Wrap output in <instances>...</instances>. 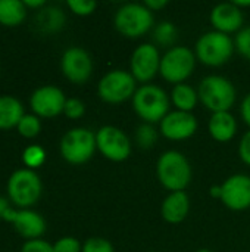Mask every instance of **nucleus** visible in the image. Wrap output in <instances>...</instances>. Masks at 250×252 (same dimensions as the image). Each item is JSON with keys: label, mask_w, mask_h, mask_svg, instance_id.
Instances as JSON below:
<instances>
[{"label": "nucleus", "mask_w": 250, "mask_h": 252, "mask_svg": "<svg viewBox=\"0 0 250 252\" xmlns=\"http://www.w3.org/2000/svg\"><path fill=\"white\" fill-rule=\"evenodd\" d=\"M156 171L161 183L172 192H183L192 179V170L187 158L177 151L162 154L158 161Z\"/></svg>", "instance_id": "obj_1"}, {"label": "nucleus", "mask_w": 250, "mask_h": 252, "mask_svg": "<svg viewBox=\"0 0 250 252\" xmlns=\"http://www.w3.org/2000/svg\"><path fill=\"white\" fill-rule=\"evenodd\" d=\"M199 97L202 103L215 112H228L236 102V89L233 83L220 75H209L199 86Z\"/></svg>", "instance_id": "obj_2"}, {"label": "nucleus", "mask_w": 250, "mask_h": 252, "mask_svg": "<svg viewBox=\"0 0 250 252\" xmlns=\"http://www.w3.org/2000/svg\"><path fill=\"white\" fill-rule=\"evenodd\" d=\"M41 180L34 170L22 168L12 173L7 180L9 199L19 208H28L34 205L41 196Z\"/></svg>", "instance_id": "obj_3"}, {"label": "nucleus", "mask_w": 250, "mask_h": 252, "mask_svg": "<svg viewBox=\"0 0 250 252\" xmlns=\"http://www.w3.org/2000/svg\"><path fill=\"white\" fill-rule=\"evenodd\" d=\"M133 106L139 117L144 121L158 123L168 115L169 100L167 93L161 87L146 84L134 93Z\"/></svg>", "instance_id": "obj_4"}, {"label": "nucleus", "mask_w": 250, "mask_h": 252, "mask_svg": "<svg viewBox=\"0 0 250 252\" xmlns=\"http://www.w3.org/2000/svg\"><path fill=\"white\" fill-rule=\"evenodd\" d=\"M234 50L231 38L220 31H209L203 34L196 43V55L200 62L209 66H220L225 63Z\"/></svg>", "instance_id": "obj_5"}, {"label": "nucleus", "mask_w": 250, "mask_h": 252, "mask_svg": "<svg viewBox=\"0 0 250 252\" xmlns=\"http://www.w3.org/2000/svg\"><path fill=\"white\" fill-rule=\"evenodd\" d=\"M153 25V15L144 4L130 3L122 6L115 15V27L125 37H140Z\"/></svg>", "instance_id": "obj_6"}, {"label": "nucleus", "mask_w": 250, "mask_h": 252, "mask_svg": "<svg viewBox=\"0 0 250 252\" xmlns=\"http://www.w3.org/2000/svg\"><path fill=\"white\" fill-rule=\"evenodd\" d=\"M96 148V136L87 128H72L60 140V154L71 164L87 162Z\"/></svg>", "instance_id": "obj_7"}, {"label": "nucleus", "mask_w": 250, "mask_h": 252, "mask_svg": "<svg viewBox=\"0 0 250 252\" xmlns=\"http://www.w3.org/2000/svg\"><path fill=\"white\" fill-rule=\"evenodd\" d=\"M194 69V55L190 49L184 46L169 49L161 59V75L169 81L181 84L186 78L192 75Z\"/></svg>", "instance_id": "obj_8"}, {"label": "nucleus", "mask_w": 250, "mask_h": 252, "mask_svg": "<svg viewBox=\"0 0 250 252\" xmlns=\"http://www.w3.org/2000/svg\"><path fill=\"white\" fill-rule=\"evenodd\" d=\"M136 78L127 71H111L108 72L97 86L99 96L108 103H119L134 96Z\"/></svg>", "instance_id": "obj_9"}, {"label": "nucleus", "mask_w": 250, "mask_h": 252, "mask_svg": "<svg viewBox=\"0 0 250 252\" xmlns=\"http://www.w3.org/2000/svg\"><path fill=\"white\" fill-rule=\"evenodd\" d=\"M97 149L111 161H124L131 154V145L125 133L113 126L102 127L96 134Z\"/></svg>", "instance_id": "obj_10"}, {"label": "nucleus", "mask_w": 250, "mask_h": 252, "mask_svg": "<svg viewBox=\"0 0 250 252\" xmlns=\"http://www.w3.org/2000/svg\"><path fill=\"white\" fill-rule=\"evenodd\" d=\"M66 99L60 89L55 86H43L37 89L29 99L34 115L41 118H53L63 112Z\"/></svg>", "instance_id": "obj_11"}, {"label": "nucleus", "mask_w": 250, "mask_h": 252, "mask_svg": "<svg viewBox=\"0 0 250 252\" xmlns=\"http://www.w3.org/2000/svg\"><path fill=\"white\" fill-rule=\"evenodd\" d=\"M60 68H62L63 75L69 81L75 84H84L91 75L93 62H91L90 55L84 49L69 47L62 55Z\"/></svg>", "instance_id": "obj_12"}, {"label": "nucleus", "mask_w": 250, "mask_h": 252, "mask_svg": "<svg viewBox=\"0 0 250 252\" xmlns=\"http://www.w3.org/2000/svg\"><path fill=\"white\" fill-rule=\"evenodd\" d=\"M131 72L133 77L139 81H150L161 66V58L158 49L150 44L144 43L139 46L133 56H131Z\"/></svg>", "instance_id": "obj_13"}, {"label": "nucleus", "mask_w": 250, "mask_h": 252, "mask_svg": "<svg viewBox=\"0 0 250 252\" xmlns=\"http://www.w3.org/2000/svg\"><path fill=\"white\" fill-rule=\"evenodd\" d=\"M3 220L13 224L15 230L24 236L25 239H40V236L46 232L44 219L29 210H13L9 208L3 216Z\"/></svg>", "instance_id": "obj_14"}, {"label": "nucleus", "mask_w": 250, "mask_h": 252, "mask_svg": "<svg viewBox=\"0 0 250 252\" xmlns=\"http://www.w3.org/2000/svg\"><path fill=\"white\" fill-rule=\"evenodd\" d=\"M221 201L231 210L242 211L250 207V177L245 174L231 176L221 186Z\"/></svg>", "instance_id": "obj_15"}, {"label": "nucleus", "mask_w": 250, "mask_h": 252, "mask_svg": "<svg viewBox=\"0 0 250 252\" xmlns=\"http://www.w3.org/2000/svg\"><path fill=\"white\" fill-rule=\"evenodd\" d=\"M197 130V121L190 112L175 111L161 121V133L171 140H184Z\"/></svg>", "instance_id": "obj_16"}, {"label": "nucleus", "mask_w": 250, "mask_h": 252, "mask_svg": "<svg viewBox=\"0 0 250 252\" xmlns=\"http://www.w3.org/2000/svg\"><path fill=\"white\" fill-rule=\"evenodd\" d=\"M211 22L220 32H234L242 27L243 15L234 3H221L212 9Z\"/></svg>", "instance_id": "obj_17"}, {"label": "nucleus", "mask_w": 250, "mask_h": 252, "mask_svg": "<svg viewBox=\"0 0 250 252\" xmlns=\"http://www.w3.org/2000/svg\"><path fill=\"white\" fill-rule=\"evenodd\" d=\"M190 208V201L187 193L183 192H172L169 196L165 198L162 204V217L172 224L181 223Z\"/></svg>", "instance_id": "obj_18"}, {"label": "nucleus", "mask_w": 250, "mask_h": 252, "mask_svg": "<svg viewBox=\"0 0 250 252\" xmlns=\"http://www.w3.org/2000/svg\"><path fill=\"white\" fill-rule=\"evenodd\" d=\"M209 133L218 142H228L234 137L237 130L236 118L230 112H215L209 120Z\"/></svg>", "instance_id": "obj_19"}, {"label": "nucleus", "mask_w": 250, "mask_h": 252, "mask_svg": "<svg viewBox=\"0 0 250 252\" xmlns=\"http://www.w3.org/2000/svg\"><path fill=\"white\" fill-rule=\"evenodd\" d=\"M65 21L66 18L62 9L56 6H44L41 10L37 12L34 24L40 32L52 34V32L59 31L65 25Z\"/></svg>", "instance_id": "obj_20"}, {"label": "nucleus", "mask_w": 250, "mask_h": 252, "mask_svg": "<svg viewBox=\"0 0 250 252\" xmlns=\"http://www.w3.org/2000/svg\"><path fill=\"white\" fill-rule=\"evenodd\" d=\"M24 115V106L16 97L0 96V130L18 127Z\"/></svg>", "instance_id": "obj_21"}, {"label": "nucleus", "mask_w": 250, "mask_h": 252, "mask_svg": "<svg viewBox=\"0 0 250 252\" xmlns=\"http://www.w3.org/2000/svg\"><path fill=\"white\" fill-rule=\"evenodd\" d=\"M27 16V7L19 0H0V24L4 27H16Z\"/></svg>", "instance_id": "obj_22"}, {"label": "nucleus", "mask_w": 250, "mask_h": 252, "mask_svg": "<svg viewBox=\"0 0 250 252\" xmlns=\"http://www.w3.org/2000/svg\"><path fill=\"white\" fill-rule=\"evenodd\" d=\"M197 97L199 94L194 92V89L187 84H177L172 90L174 105L178 108V111L183 112H190L192 109H194L197 103Z\"/></svg>", "instance_id": "obj_23"}, {"label": "nucleus", "mask_w": 250, "mask_h": 252, "mask_svg": "<svg viewBox=\"0 0 250 252\" xmlns=\"http://www.w3.org/2000/svg\"><path fill=\"white\" fill-rule=\"evenodd\" d=\"M16 128H18V131H19L21 136H24L27 139H32V137H35L40 133L41 123H40V120H38L37 115L25 114L22 117V120L19 121V124H18Z\"/></svg>", "instance_id": "obj_24"}, {"label": "nucleus", "mask_w": 250, "mask_h": 252, "mask_svg": "<svg viewBox=\"0 0 250 252\" xmlns=\"http://www.w3.org/2000/svg\"><path fill=\"white\" fill-rule=\"evenodd\" d=\"M44 159H46V152L41 146H37V145L28 146L22 154V161L29 170H34L43 165Z\"/></svg>", "instance_id": "obj_25"}, {"label": "nucleus", "mask_w": 250, "mask_h": 252, "mask_svg": "<svg viewBox=\"0 0 250 252\" xmlns=\"http://www.w3.org/2000/svg\"><path fill=\"white\" fill-rule=\"evenodd\" d=\"M153 38L159 44H164V46L172 44L175 41V38H177V28L174 27L172 22H161L155 28Z\"/></svg>", "instance_id": "obj_26"}, {"label": "nucleus", "mask_w": 250, "mask_h": 252, "mask_svg": "<svg viewBox=\"0 0 250 252\" xmlns=\"http://www.w3.org/2000/svg\"><path fill=\"white\" fill-rule=\"evenodd\" d=\"M156 130L150 126V124H143L137 128V133H136V139H137V143L141 146V148H150L156 143Z\"/></svg>", "instance_id": "obj_27"}, {"label": "nucleus", "mask_w": 250, "mask_h": 252, "mask_svg": "<svg viewBox=\"0 0 250 252\" xmlns=\"http://www.w3.org/2000/svg\"><path fill=\"white\" fill-rule=\"evenodd\" d=\"M96 1L93 0H68V7L80 16H87L94 12L96 9Z\"/></svg>", "instance_id": "obj_28"}, {"label": "nucleus", "mask_w": 250, "mask_h": 252, "mask_svg": "<svg viewBox=\"0 0 250 252\" xmlns=\"http://www.w3.org/2000/svg\"><path fill=\"white\" fill-rule=\"evenodd\" d=\"M63 112L68 118L71 120H78L84 115L85 112V106L84 103L80 100V99H66V103H65V108H63Z\"/></svg>", "instance_id": "obj_29"}, {"label": "nucleus", "mask_w": 250, "mask_h": 252, "mask_svg": "<svg viewBox=\"0 0 250 252\" xmlns=\"http://www.w3.org/2000/svg\"><path fill=\"white\" fill-rule=\"evenodd\" d=\"M83 252H113V247L106 239L91 238L83 245Z\"/></svg>", "instance_id": "obj_30"}, {"label": "nucleus", "mask_w": 250, "mask_h": 252, "mask_svg": "<svg viewBox=\"0 0 250 252\" xmlns=\"http://www.w3.org/2000/svg\"><path fill=\"white\" fill-rule=\"evenodd\" d=\"M81 250H83L81 244L75 238H71V236L62 238L53 245L55 252H80Z\"/></svg>", "instance_id": "obj_31"}, {"label": "nucleus", "mask_w": 250, "mask_h": 252, "mask_svg": "<svg viewBox=\"0 0 250 252\" xmlns=\"http://www.w3.org/2000/svg\"><path fill=\"white\" fill-rule=\"evenodd\" d=\"M236 47L245 58L250 61V27L239 31L236 37Z\"/></svg>", "instance_id": "obj_32"}, {"label": "nucleus", "mask_w": 250, "mask_h": 252, "mask_svg": "<svg viewBox=\"0 0 250 252\" xmlns=\"http://www.w3.org/2000/svg\"><path fill=\"white\" fill-rule=\"evenodd\" d=\"M21 252H55L53 251V245H50L49 242L43 241V239H31L27 241L22 247Z\"/></svg>", "instance_id": "obj_33"}, {"label": "nucleus", "mask_w": 250, "mask_h": 252, "mask_svg": "<svg viewBox=\"0 0 250 252\" xmlns=\"http://www.w3.org/2000/svg\"><path fill=\"white\" fill-rule=\"evenodd\" d=\"M239 152H240L242 159H243L248 165H250V131H248V133L243 136V139H242V142H240Z\"/></svg>", "instance_id": "obj_34"}, {"label": "nucleus", "mask_w": 250, "mask_h": 252, "mask_svg": "<svg viewBox=\"0 0 250 252\" xmlns=\"http://www.w3.org/2000/svg\"><path fill=\"white\" fill-rule=\"evenodd\" d=\"M242 117H243L245 123L250 126V93L245 97V100L242 103Z\"/></svg>", "instance_id": "obj_35"}, {"label": "nucleus", "mask_w": 250, "mask_h": 252, "mask_svg": "<svg viewBox=\"0 0 250 252\" xmlns=\"http://www.w3.org/2000/svg\"><path fill=\"white\" fill-rule=\"evenodd\" d=\"M167 0H147L144 1V6L149 9V10H158V9H162L164 6H167Z\"/></svg>", "instance_id": "obj_36"}, {"label": "nucleus", "mask_w": 250, "mask_h": 252, "mask_svg": "<svg viewBox=\"0 0 250 252\" xmlns=\"http://www.w3.org/2000/svg\"><path fill=\"white\" fill-rule=\"evenodd\" d=\"M24 4H25V7L37 9V7H44L46 1H44V0H25Z\"/></svg>", "instance_id": "obj_37"}, {"label": "nucleus", "mask_w": 250, "mask_h": 252, "mask_svg": "<svg viewBox=\"0 0 250 252\" xmlns=\"http://www.w3.org/2000/svg\"><path fill=\"white\" fill-rule=\"evenodd\" d=\"M9 208H10V207H9L7 199L3 198V196H0V219H3V216L6 214V211H7Z\"/></svg>", "instance_id": "obj_38"}, {"label": "nucleus", "mask_w": 250, "mask_h": 252, "mask_svg": "<svg viewBox=\"0 0 250 252\" xmlns=\"http://www.w3.org/2000/svg\"><path fill=\"white\" fill-rule=\"evenodd\" d=\"M211 195L221 199V186H214V188L211 189Z\"/></svg>", "instance_id": "obj_39"}, {"label": "nucleus", "mask_w": 250, "mask_h": 252, "mask_svg": "<svg viewBox=\"0 0 250 252\" xmlns=\"http://www.w3.org/2000/svg\"><path fill=\"white\" fill-rule=\"evenodd\" d=\"M239 9L240 7H248V6H250V1H240V0H236V1H233Z\"/></svg>", "instance_id": "obj_40"}, {"label": "nucleus", "mask_w": 250, "mask_h": 252, "mask_svg": "<svg viewBox=\"0 0 250 252\" xmlns=\"http://www.w3.org/2000/svg\"><path fill=\"white\" fill-rule=\"evenodd\" d=\"M197 252H212V251H208V250H200V251Z\"/></svg>", "instance_id": "obj_41"}]
</instances>
